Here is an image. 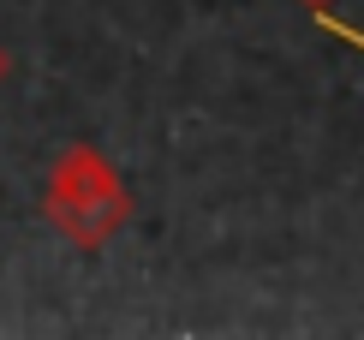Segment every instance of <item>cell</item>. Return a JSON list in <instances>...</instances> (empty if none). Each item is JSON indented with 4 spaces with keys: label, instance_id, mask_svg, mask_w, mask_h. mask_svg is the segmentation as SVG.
Segmentation results:
<instances>
[{
    "label": "cell",
    "instance_id": "6da1fadb",
    "mask_svg": "<svg viewBox=\"0 0 364 340\" xmlns=\"http://www.w3.org/2000/svg\"><path fill=\"white\" fill-rule=\"evenodd\" d=\"M42 215L66 245L102 251L132 221V191L96 144H66L48 167V185H42Z\"/></svg>",
    "mask_w": 364,
    "mask_h": 340
},
{
    "label": "cell",
    "instance_id": "7a4b0ae2",
    "mask_svg": "<svg viewBox=\"0 0 364 340\" xmlns=\"http://www.w3.org/2000/svg\"><path fill=\"white\" fill-rule=\"evenodd\" d=\"M299 6H305V12H328V6H335V0H299Z\"/></svg>",
    "mask_w": 364,
    "mask_h": 340
},
{
    "label": "cell",
    "instance_id": "3957f363",
    "mask_svg": "<svg viewBox=\"0 0 364 340\" xmlns=\"http://www.w3.org/2000/svg\"><path fill=\"white\" fill-rule=\"evenodd\" d=\"M6 72H12V54H6V48H0V84H6Z\"/></svg>",
    "mask_w": 364,
    "mask_h": 340
}]
</instances>
